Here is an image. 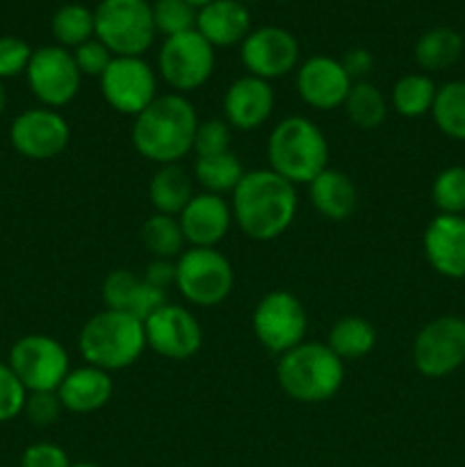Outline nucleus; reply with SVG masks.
Returning a JSON list of instances; mask_svg holds the SVG:
<instances>
[{
	"label": "nucleus",
	"instance_id": "nucleus-42",
	"mask_svg": "<svg viewBox=\"0 0 465 467\" xmlns=\"http://www.w3.org/2000/svg\"><path fill=\"white\" fill-rule=\"evenodd\" d=\"M340 64L345 67L346 76L351 78V82H363L367 80L369 73H372L374 57L367 48H351L342 55Z\"/></svg>",
	"mask_w": 465,
	"mask_h": 467
},
{
	"label": "nucleus",
	"instance_id": "nucleus-44",
	"mask_svg": "<svg viewBox=\"0 0 465 467\" xmlns=\"http://www.w3.org/2000/svg\"><path fill=\"white\" fill-rule=\"evenodd\" d=\"M5 108H7V91H5L3 80H0V117H3Z\"/></svg>",
	"mask_w": 465,
	"mask_h": 467
},
{
	"label": "nucleus",
	"instance_id": "nucleus-38",
	"mask_svg": "<svg viewBox=\"0 0 465 467\" xmlns=\"http://www.w3.org/2000/svg\"><path fill=\"white\" fill-rule=\"evenodd\" d=\"M32 53L35 50L27 46V41L18 36H0V80L26 73Z\"/></svg>",
	"mask_w": 465,
	"mask_h": 467
},
{
	"label": "nucleus",
	"instance_id": "nucleus-27",
	"mask_svg": "<svg viewBox=\"0 0 465 467\" xmlns=\"http://www.w3.org/2000/svg\"><path fill=\"white\" fill-rule=\"evenodd\" d=\"M463 53V36L451 27H431L415 44V62L424 71H445Z\"/></svg>",
	"mask_w": 465,
	"mask_h": 467
},
{
	"label": "nucleus",
	"instance_id": "nucleus-40",
	"mask_svg": "<svg viewBox=\"0 0 465 467\" xmlns=\"http://www.w3.org/2000/svg\"><path fill=\"white\" fill-rule=\"evenodd\" d=\"M73 59H76L80 76L100 78L114 59V55L98 39H89L73 50Z\"/></svg>",
	"mask_w": 465,
	"mask_h": 467
},
{
	"label": "nucleus",
	"instance_id": "nucleus-28",
	"mask_svg": "<svg viewBox=\"0 0 465 467\" xmlns=\"http://www.w3.org/2000/svg\"><path fill=\"white\" fill-rule=\"evenodd\" d=\"M438 87L427 73H408L395 82L390 94V105L397 114L406 119H418L431 112Z\"/></svg>",
	"mask_w": 465,
	"mask_h": 467
},
{
	"label": "nucleus",
	"instance_id": "nucleus-21",
	"mask_svg": "<svg viewBox=\"0 0 465 467\" xmlns=\"http://www.w3.org/2000/svg\"><path fill=\"white\" fill-rule=\"evenodd\" d=\"M103 295L108 310L126 313L137 317L140 322H146L153 313H158L167 301V292L149 285L141 276H137L130 269H114L105 276Z\"/></svg>",
	"mask_w": 465,
	"mask_h": 467
},
{
	"label": "nucleus",
	"instance_id": "nucleus-36",
	"mask_svg": "<svg viewBox=\"0 0 465 467\" xmlns=\"http://www.w3.org/2000/svg\"><path fill=\"white\" fill-rule=\"evenodd\" d=\"M231 130L223 119H208V121H199L194 135V153L196 158H205V155H219L231 150Z\"/></svg>",
	"mask_w": 465,
	"mask_h": 467
},
{
	"label": "nucleus",
	"instance_id": "nucleus-23",
	"mask_svg": "<svg viewBox=\"0 0 465 467\" xmlns=\"http://www.w3.org/2000/svg\"><path fill=\"white\" fill-rule=\"evenodd\" d=\"M114 383L109 372L94 368V365H82L71 369L62 386L57 388V397L62 401L64 410L68 413H96L112 400Z\"/></svg>",
	"mask_w": 465,
	"mask_h": 467
},
{
	"label": "nucleus",
	"instance_id": "nucleus-32",
	"mask_svg": "<svg viewBox=\"0 0 465 467\" xmlns=\"http://www.w3.org/2000/svg\"><path fill=\"white\" fill-rule=\"evenodd\" d=\"M141 244L146 246L153 258L164 260H178L185 246V235L178 217H169V214H150L141 226Z\"/></svg>",
	"mask_w": 465,
	"mask_h": 467
},
{
	"label": "nucleus",
	"instance_id": "nucleus-24",
	"mask_svg": "<svg viewBox=\"0 0 465 467\" xmlns=\"http://www.w3.org/2000/svg\"><path fill=\"white\" fill-rule=\"evenodd\" d=\"M310 203L331 222H346L358 210V187L346 173L337 169H324L308 185Z\"/></svg>",
	"mask_w": 465,
	"mask_h": 467
},
{
	"label": "nucleus",
	"instance_id": "nucleus-30",
	"mask_svg": "<svg viewBox=\"0 0 465 467\" xmlns=\"http://www.w3.org/2000/svg\"><path fill=\"white\" fill-rule=\"evenodd\" d=\"M431 114L442 135L465 141V80H451L438 87Z\"/></svg>",
	"mask_w": 465,
	"mask_h": 467
},
{
	"label": "nucleus",
	"instance_id": "nucleus-29",
	"mask_svg": "<svg viewBox=\"0 0 465 467\" xmlns=\"http://www.w3.org/2000/svg\"><path fill=\"white\" fill-rule=\"evenodd\" d=\"M244 167H242L240 158L232 150L219 155H205V158H196L194 176L196 182L203 187L210 194H226L232 192L240 181L244 178Z\"/></svg>",
	"mask_w": 465,
	"mask_h": 467
},
{
	"label": "nucleus",
	"instance_id": "nucleus-31",
	"mask_svg": "<svg viewBox=\"0 0 465 467\" xmlns=\"http://www.w3.org/2000/svg\"><path fill=\"white\" fill-rule=\"evenodd\" d=\"M342 108H345L349 121L360 130H374V128L383 126L388 117L386 96L369 80L354 82Z\"/></svg>",
	"mask_w": 465,
	"mask_h": 467
},
{
	"label": "nucleus",
	"instance_id": "nucleus-12",
	"mask_svg": "<svg viewBox=\"0 0 465 467\" xmlns=\"http://www.w3.org/2000/svg\"><path fill=\"white\" fill-rule=\"evenodd\" d=\"M100 80V94L114 112L140 117L158 99V76L141 57H114Z\"/></svg>",
	"mask_w": 465,
	"mask_h": 467
},
{
	"label": "nucleus",
	"instance_id": "nucleus-14",
	"mask_svg": "<svg viewBox=\"0 0 465 467\" xmlns=\"http://www.w3.org/2000/svg\"><path fill=\"white\" fill-rule=\"evenodd\" d=\"M14 150L30 160H53L67 150L71 141L68 121L50 108H32L18 114L9 128Z\"/></svg>",
	"mask_w": 465,
	"mask_h": 467
},
{
	"label": "nucleus",
	"instance_id": "nucleus-47",
	"mask_svg": "<svg viewBox=\"0 0 465 467\" xmlns=\"http://www.w3.org/2000/svg\"><path fill=\"white\" fill-rule=\"evenodd\" d=\"M240 3L246 5V3H258V0H240Z\"/></svg>",
	"mask_w": 465,
	"mask_h": 467
},
{
	"label": "nucleus",
	"instance_id": "nucleus-16",
	"mask_svg": "<svg viewBox=\"0 0 465 467\" xmlns=\"http://www.w3.org/2000/svg\"><path fill=\"white\" fill-rule=\"evenodd\" d=\"M240 55L249 76L269 82L294 71L299 62V41L283 27L264 26L246 35Z\"/></svg>",
	"mask_w": 465,
	"mask_h": 467
},
{
	"label": "nucleus",
	"instance_id": "nucleus-46",
	"mask_svg": "<svg viewBox=\"0 0 465 467\" xmlns=\"http://www.w3.org/2000/svg\"><path fill=\"white\" fill-rule=\"evenodd\" d=\"M71 467H100V465H96V463H76V465H71Z\"/></svg>",
	"mask_w": 465,
	"mask_h": 467
},
{
	"label": "nucleus",
	"instance_id": "nucleus-43",
	"mask_svg": "<svg viewBox=\"0 0 465 467\" xmlns=\"http://www.w3.org/2000/svg\"><path fill=\"white\" fill-rule=\"evenodd\" d=\"M144 278L149 285L158 287V290L167 292L169 287L176 285V260H164V258H153L146 267Z\"/></svg>",
	"mask_w": 465,
	"mask_h": 467
},
{
	"label": "nucleus",
	"instance_id": "nucleus-4",
	"mask_svg": "<svg viewBox=\"0 0 465 467\" xmlns=\"http://www.w3.org/2000/svg\"><path fill=\"white\" fill-rule=\"evenodd\" d=\"M269 169L292 185H310L328 169V141L317 123L287 117L274 126L267 141Z\"/></svg>",
	"mask_w": 465,
	"mask_h": 467
},
{
	"label": "nucleus",
	"instance_id": "nucleus-11",
	"mask_svg": "<svg viewBox=\"0 0 465 467\" xmlns=\"http://www.w3.org/2000/svg\"><path fill=\"white\" fill-rule=\"evenodd\" d=\"M413 363L422 377H450L465 365V319L442 315L419 328L413 342Z\"/></svg>",
	"mask_w": 465,
	"mask_h": 467
},
{
	"label": "nucleus",
	"instance_id": "nucleus-35",
	"mask_svg": "<svg viewBox=\"0 0 465 467\" xmlns=\"http://www.w3.org/2000/svg\"><path fill=\"white\" fill-rule=\"evenodd\" d=\"M431 199L440 214H465V167H447L436 176Z\"/></svg>",
	"mask_w": 465,
	"mask_h": 467
},
{
	"label": "nucleus",
	"instance_id": "nucleus-20",
	"mask_svg": "<svg viewBox=\"0 0 465 467\" xmlns=\"http://www.w3.org/2000/svg\"><path fill=\"white\" fill-rule=\"evenodd\" d=\"M429 265L445 278H465V217L438 214L429 222L422 237Z\"/></svg>",
	"mask_w": 465,
	"mask_h": 467
},
{
	"label": "nucleus",
	"instance_id": "nucleus-8",
	"mask_svg": "<svg viewBox=\"0 0 465 467\" xmlns=\"http://www.w3.org/2000/svg\"><path fill=\"white\" fill-rule=\"evenodd\" d=\"M7 365L27 392H57L71 372L68 351L62 342L41 333L23 336L14 342Z\"/></svg>",
	"mask_w": 465,
	"mask_h": 467
},
{
	"label": "nucleus",
	"instance_id": "nucleus-10",
	"mask_svg": "<svg viewBox=\"0 0 465 467\" xmlns=\"http://www.w3.org/2000/svg\"><path fill=\"white\" fill-rule=\"evenodd\" d=\"M158 67L162 80L176 94L201 89L214 71V48L199 30L167 36L160 48Z\"/></svg>",
	"mask_w": 465,
	"mask_h": 467
},
{
	"label": "nucleus",
	"instance_id": "nucleus-41",
	"mask_svg": "<svg viewBox=\"0 0 465 467\" xmlns=\"http://www.w3.org/2000/svg\"><path fill=\"white\" fill-rule=\"evenodd\" d=\"M68 454L55 442H35L21 456V467H71Z\"/></svg>",
	"mask_w": 465,
	"mask_h": 467
},
{
	"label": "nucleus",
	"instance_id": "nucleus-7",
	"mask_svg": "<svg viewBox=\"0 0 465 467\" xmlns=\"http://www.w3.org/2000/svg\"><path fill=\"white\" fill-rule=\"evenodd\" d=\"M235 285V269L231 260L217 249L182 251L176 260V287L190 304L212 308L231 296Z\"/></svg>",
	"mask_w": 465,
	"mask_h": 467
},
{
	"label": "nucleus",
	"instance_id": "nucleus-6",
	"mask_svg": "<svg viewBox=\"0 0 465 467\" xmlns=\"http://www.w3.org/2000/svg\"><path fill=\"white\" fill-rule=\"evenodd\" d=\"M94 26L96 39L114 57H141L158 35L146 0H100Z\"/></svg>",
	"mask_w": 465,
	"mask_h": 467
},
{
	"label": "nucleus",
	"instance_id": "nucleus-9",
	"mask_svg": "<svg viewBox=\"0 0 465 467\" xmlns=\"http://www.w3.org/2000/svg\"><path fill=\"white\" fill-rule=\"evenodd\" d=\"M308 313L296 295L272 290L258 301L253 310V333L260 345L272 354H287L305 342Z\"/></svg>",
	"mask_w": 465,
	"mask_h": 467
},
{
	"label": "nucleus",
	"instance_id": "nucleus-2",
	"mask_svg": "<svg viewBox=\"0 0 465 467\" xmlns=\"http://www.w3.org/2000/svg\"><path fill=\"white\" fill-rule=\"evenodd\" d=\"M199 128L194 105L182 94H160L135 117L130 141L141 158L158 164H178L194 149Z\"/></svg>",
	"mask_w": 465,
	"mask_h": 467
},
{
	"label": "nucleus",
	"instance_id": "nucleus-1",
	"mask_svg": "<svg viewBox=\"0 0 465 467\" xmlns=\"http://www.w3.org/2000/svg\"><path fill=\"white\" fill-rule=\"evenodd\" d=\"M299 208L296 185L272 169L246 171L232 190V219L249 240L272 242L292 226Z\"/></svg>",
	"mask_w": 465,
	"mask_h": 467
},
{
	"label": "nucleus",
	"instance_id": "nucleus-17",
	"mask_svg": "<svg viewBox=\"0 0 465 467\" xmlns=\"http://www.w3.org/2000/svg\"><path fill=\"white\" fill-rule=\"evenodd\" d=\"M351 78L346 76L340 59L328 55H315L305 59L296 71V91L305 105L319 112H331L345 105L351 89Z\"/></svg>",
	"mask_w": 465,
	"mask_h": 467
},
{
	"label": "nucleus",
	"instance_id": "nucleus-18",
	"mask_svg": "<svg viewBox=\"0 0 465 467\" xmlns=\"http://www.w3.org/2000/svg\"><path fill=\"white\" fill-rule=\"evenodd\" d=\"M274 89L267 80L255 76H242L231 82L223 94V121L232 130H258L274 112Z\"/></svg>",
	"mask_w": 465,
	"mask_h": 467
},
{
	"label": "nucleus",
	"instance_id": "nucleus-5",
	"mask_svg": "<svg viewBox=\"0 0 465 467\" xmlns=\"http://www.w3.org/2000/svg\"><path fill=\"white\" fill-rule=\"evenodd\" d=\"M78 349L87 365L105 372L130 368L146 349L144 322L132 315L105 308L82 327Z\"/></svg>",
	"mask_w": 465,
	"mask_h": 467
},
{
	"label": "nucleus",
	"instance_id": "nucleus-19",
	"mask_svg": "<svg viewBox=\"0 0 465 467\" xmlns=\"http://www.w3.org/2000/svg\"><path fill=\"white\" fill-rule=\"evenodd\" d=\"M178 222L187 244L199 249H217L219 242L231 231L232 210L223 196L199 192L178 214Z\"/></svg>",
	"mask_w": 465,
	"mask_h": 467
},
{
	"label": "nucleus",
	"instance_id": "nucleus-33",
	"mask_svg": "<svg viewBox=\"0 0 465 467\" xmlns=\"http://www.w3.org/2000/svg\"><path fill=\"white\" fill-rule=\"evenodd\" d=\"M53 35L57 39V44L62 48H78L85 41L94 39L96 26H94V12L85 7V5H62V7L55 12L53 23Z\"/></svg>",
	"mask_w": 465,
	"mask_h": 467
},
{
	"label": "nucleus",
	"instance_id": "nucleus-22",
	"mask_svg": "<svg viewBox=\"0 0 465 467\" xmlns=\"http://www.w3.org/2000/svg\"><path fill=\"white\" fill-rule=\"evenodd\" d=\"M196 30L212 48L242 44L251 32V12L240 0H214L199 9Z\"/></svg>",
	"mask_w": 465,
	"mask_h": 467
},
{
	"label": "nucleus",
	"instance_id": "nucleus-39",
	"mask_svg": "<svg viewBox=\"0 0 465 467\" xmlns=\"http://www.w3.org/2000/svg\"><path fill=\"white\" fill-rule=\"evenodd\" d=\"M23 413L35 427H50L62 418L64 406L57 392H27Z\"/></svg>",
	"mask_w": 465,
	"mask_h": 467
},
{
	"label": "nucleus",
	"instance_id": "nucleus-26",
	"mask_svg": "<svg viewBox=\"0 0 465 467\" xmlns=\"http://www.w3.org/2000/svg\"><path fill=\"white\" fill-rule=\"evenodd\" d=\"M326 345L342 360L365 358L377 347V328L372 327L369 319L349 315V317H342L333 324Z\"/></svg>",
	"mask_w": 465,
	"mask_h": 467
},
{
	"label": "nucleus",
	"instance_id": "nucleus-34",
	"mask_svg": "<svg viewBox=\"0 0 465 467\" xmlns=\"http://www.w3.org/2000/svg\"><path fill=\"white\" fill-rule=\"evenodd\" d=\"M153 12L155 32L164 36H176L182 32L196 30V7H191L187 0H155L150 5Z\"/></svg>",
	"mask_w": 465,
	"mask_h": 467
},
{
	"label": "nucleus",
	"instance_id": "nucleus-25",
	"mask_svg": "<svg viewBox=\"0 0 465 467\" xmlns=\"http://www.w3.org/2000/svg\"><path fill=\"white\" fill-rule=\"evenodd\" d=\"M191 176L181 164H160L149 182V199L155 213L178 217L194 196Z\"/></svg>",
	"mask_w": 465,
	"mask_h": 467
},
{
	"label": "nucleus",
	"instance_id": "nucleus-37",
	"mask_svg": "<svg viewBox=\"0 0 465 467\" xmlns=\"http://www.w3.org/2000/svg\"><path fill=\"white\" fill-rule=\"evenodd\" d=\"M27 390L14 369L7 363L0 360V424L9 422V420L18 418L26 406Z\"/></svg>",
	"mask_w": 465,
	"mask_h": 467
},
{
	"label": "nucleus",
	"instance_id": "nucleus-13",
	"mask_svg": "<svg viewBox=\"0 0 465 467\" xmlns=\"http://www.w3.org/2000/svg\"><path fill=\"white\" fill-rule=\"evenodd\" d=\"M26 78L35 99L50 109L71 103L78 96L82 80L73 53H68L62 46L36 48L27 64Z\"/></svg>",
	"mask_w": 465,
	"mask_h": 467
},
{
	"label": "nucleus",
	"instance_id": "nucleus-3",
	"mask_svg": "<svg viewBox=\"0 0 465 467\" xmlns=\"http://www.w3.org/2000/svg\"><path fill=\"white\" fill-rule=\"evenodd\" d=\"M276 379L281 390L299 404L333 400L345 383V360L324 342H301L278 356Z\"/></svg>",
	"mask_w": 465,
	"mask_h": 467
},
{
	"label": "nucleus",
	"instance_id": "nucleus-45",
	"mask_svg": "<svg viewBox=\"0 0 465 467\" xmlns=\"http://www.w3.org/2000/svg\"><path fill=\"white\" fill-rule=\"evenodd\" d=\"M187 3L191 5V7H205V5H210V3H214V0H187Z\"/></svg>",
	"mask_w": 465,
	"mask_h": 467
},
{
	"label": "nucleus",
	"instance_id": "nucleus-15",
	"mask_svg": "<svg viewBox=\"0 0 465 467\" xmlns=\"http://www.w3.org/2000/svg\"><path fill=\"white\" fill-rule=\"evenodd\" d=\"M146 347L169 360H187L203 345V328L191 310L164 304L144 322Z\"/></svg>",
	"mask_w": 465,
	"mask_h": 467
}]
</instances>
